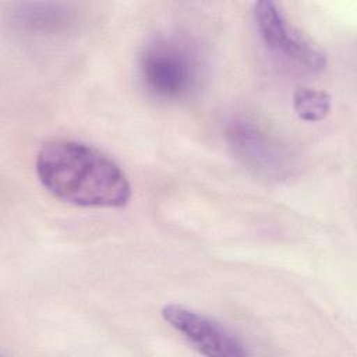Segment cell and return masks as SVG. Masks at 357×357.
<instances>
[{
    "instance_id": "52a82bcc",
    "label": "cell",
    "mask_w": 357,
    "mask_h": 357,
    "mask_svg": "<svg viewBox=\"0 0 357 357\" xmlns=\"http://www.w3.org/2000/svg\"><path fill=\"white\" fill-rule=\"evenodd\" d=\"M293 109L298 119L317 123L331 113L332 98L328 92L311 88V86H298L293 93Z\"/></svg>"
},
{
    "instance_id": "7a4b0ae2",
    "label": "cell",
    "mask_w": 357,
    "mask_h": 357,
    "mask_svg": "<svg viewBox=\"0 0 357 357\" xmlns=\"http://www.w3.org/2000/svg\"><path fill=\"white\" fill-rule=\"evenodd\" d=\"M135 75L144 93L163 105L192 99L205 79V60L199 47L181 33H158L139 49Z\"/></svg>"
},
{
    "instance_id": "3957f363",
    "label": "cell",
    "mask_w": 357,
    "mask_h": 357,
    "mask_svg": "<svg viewBox=\"0 0 357 357\" xmlns=\"http://www.w3.org/2000/svg\"><path fill=\"white\" fill-rule=\"evenodd\" d=\"M225 139L231 155L259 178L282 181L296 170L290 149L247 116H234L226 123Z\"/></svg>"
},
{
    "instance_id": "6da1fadb",
    "label": "cell",
    "mask_w": 357,
    "mask_h": 357,
    "mask_svg": "<svg viewBox=\"0 0 357 357\" xmlns=\"http://www.w3.org/2000/svg\"><path fill=\"white\" fill-rule=\"evenodd\" d=\"M35 172L54 198L82 208H121L131 198V184L120 165L100 149L75 139L42 144Z\"/></svg>"
},
{
    "instance_id": "8992f818",
    "label": "cell",
    "mask_w": 357,
    "mask_h": 357,
    "mask_svg": "<svg viewBox=\"0 0 357 357\" xmlns=\"http://www.w3.org/2000/svg\"><path fill=\"white\" fill-rule=\"evenodd\" d=\"M15 21L33 31H52L70 21L71 11L61 3H20L14 7Z\"/></svg>"
},
{
    "instance_id": "5b68a950",
    "label": "cell",
    "mask_w": 357,
    "mask_h": 357,
    "mask_svg": "<svg viewBox=\"0 0 357 357\" xmlns=\"http://www.w3.org/2000/svg\"><path fill=\"white\" fill-rule=\"evenodd\" d=\"M160 315L170 328L204 356L247 357L252 354L233 331L202 312L173 303L163 305Z\"/></svg>"
},
{
    "instance_id": "277c9868",
    "label": "cell",
    "mask_w": 357,
    "mask_h": 357,
    "mask_svg": "<svg viewBox=\"0 0 357 357\" xmlns=\"http://www.w3.org/2000/svg\"><path fill=\"white\" fill-rule=\"evenodd\" d=\"M252 14L264 46L276 59L308 74H318L325 70L326 56L290 24L278 3L257 1Z\"/></svg>"
}]
</instances>
